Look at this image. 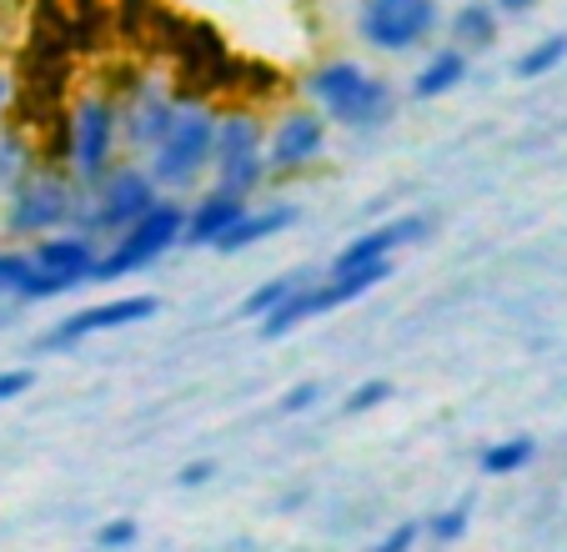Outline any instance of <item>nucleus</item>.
I'll use <instances>...</instances> for the list:
<instances>
[{"label":"nucleus","instance_id":"obj_24","mask_svg":"<svg viewBox=\"0 0 567 552\" xmlns=\"http://www.w3.org/2000/svg\"><path fill=\"white\" fill-rule=\"evenodd\" d=\"M25 272H31V262L16 252H0V292H21Z\"/></svg>","mask_w":567,"mask_h":552},{"label":"nucleus","instance_id":"obj_22","mask_svg":"<svg viewBox=\"0 0 567 552\" xmlns=\"http://www.w3.org/2000/svg\"><path fill=\"white\" fill-rule=\"evenodd\" d=\"M467 518H472V502H457V508L437 512V518H432V538H442V542L462 538V532H467Z\"/></svg>","mask_w":567,"mask_h":552},{"label":"nucleus","instance_id":"obj_20","mask_svg":"<svg viewBox=\"0 0 567 552\" xmlns=\"http://www.w3.org/2000/svg\"><path fill=\"white\" fill-rule=\"evenodd\" d=\"M301 282H307V276H277V282H267L261 292H251V297L241 301V317H267V311L281 307V301H287Z\"/></svg>","mask_w":567,"mask_h":552},{"label":"nucleus","instance_id":"obj_26","mask_svg":"<svg viewBox=\"0 0 567 552\" xmlns=\"http://www.w3.org/2000/svg\"><path fill=\"white\" fill-rule=\"evenodd\" d=\"M96 542H101V548H131V542H136V522H131V518L106 522V528L96 532Z\"/></svg>","mask_w":567,"mask_h":552},{"label":"nucleus","instance_id":"obj_3","mask_svg":"<svg viewBox=\"0 0 567 552\" xmlns=\"http://www.w3.org/2000/svg\"><path fill=\"white\" fill-rule=\"evenodd\" d=\"M182 226H186V206L156 202L146 216H136L126 232H116V246H111V252L96 262V282H116V276L151 266L161 252H166V246L182 242Z\"/></svg>","mask_w":567,"mask_h":552},{"label":"nucleus","instance_id":"obj_30","mask_svg":"<svg viewBox=\"0 0 567 552\" xmlns=\"http://www.w3.org/2000/svg\"><path fill=\"white\" fill-rule=\"evenodd\" d=\"M497 11H507V16H523V11H533L537 0H493Z\"/></svg>","mask_w":567,"mask_h":552},{"label":"nucleus","instance_id":"obj_19","mask_svg":"<svg viewBox=\"0 0 567 552\" xmlns=\"http://www.w3.org/2000/svg\"><path fill=\"white\" fill-rule=\"evenodd\" d=\"M563 61H567V35H547V41H537L527 55H517V75H523V81H537V75L557 71Z\"/></svg>","mask_w":567,"mask_h":552},{"label":"nucleus","instance_id":"obj_12","mask_svg":"<svg viewBox=\"0 0 567 552\" xmlns=\"http://www.w3.org/2000/svg\"><path fill=\"white\" fill-rule=\"evenodd\" d=\"M422 236H427V216H417V212L396 216V222H386V226H377V232L347 242L342 252H337L332 272H352V266H367V262H392L396 246H412V242H422Z\"/></svg>","mask_w":567,"mask_h":552},{"label":"nucleus","instance_id":"obj_29","mask_svg":"<svg viewBox=\"0 0 567 552\" xmlns=\"http://www.w3.org/2000/svg\"><path fill=\"white\" fill-rule=\"evenodd\" d=\"M31 387H35V377L21 372V367H16V372H0V402H11V397L31 392Z\"/></svg>","mask_w":567,"mask_h":552},{"label":"nucleus","instance_id":"obj_18","mask_svg":"<svg viewBox=\"0 0 567 552\" xmlns=\"http://www.w3.org/2000/svg\"><path fill=\"white\" fill-rule=\"evenodd\" d=\"M533 437H507V442H497V447H482V472L487 478H507V472H517V468H527L533 462Z\"/></svg>","mask_w":567,"mask_h":552},{"label":"nucleus","instance_id":"obj_21","mask_svg":"<svg viewBox=\"0 0 567 552\" xmlns=\"http://www.w3.org/2000/svg\"><path fill=\"white\" fill-rule=\"evenodd\" d=\"M386 397H392V382H382V377H372V382H362V387H352V392H347L342 412H347V417H357V412H372V407H382Z\"/></svg>","mask_w":567,"mask_h":552},{"label":"nucleus","instance_id":"obj_10","mask_svg":"<svg viewBox=\"0 0 567 552\" xmlns=\"http://www.w3.org/2000/svg\"><path fill=\"white\" fill-rule=\"evenodd\" d=\"M327 146V121L311 111H287L267 141V171H301Z\"/></svg>","mask_w":567,"mask_h":552},{"label":"nucleus","instance_id":"obj_28","mask_svg":"<svg viewBox=\"0 0 567 552\" xmlns=\"http://www.w3.org/2000/svg\"><path fill=\"white\" fill-rule=\"evenodd\" d=\"M216 478V462H206V457H196V462H186L182 472H176V488H202V482Z\"/></svg>","mask_w":567,"mask_h":552},{"label":"nucleus","instance_id":"obj_14","mask_svg":"<svg viewBox=\"0 0 567 552\" xmlns=\"http://www.w3.org/2000/svg\"><path fill=\"white\" fill-rule=\"evenodd\" d=\"M176 101L161 91V85H136V101H131L126 111H121V121H126V141H136V146H156V136L166 131V121H172Z\"/></svg>","mask_w":567,"mask_h":552},{"label":"nucleus","instance_id":"obj_15","mask_svg":"<svg viewBox=\"0 0 567 552\" xmlns=\"http://www.w3.org/2000/svg\"><path fill=\"white\" fill-rule=\"evenodd\" d=\"M297 222V206H267V212H241V222L231 226V232L216 242V252H247V246H257V242H267V236H277V232H287V226Z\"/></svg>","mask_w":567,"mask_h":552},{"label":"nucleus","instance_id":"obj_1","mask_svg":"<svg viewBox=\"0 0 567 552\" xmlns=\"http://www.w3.org/2000/svg\"><path fill=\"white\" fill-rule=\"evenodd\" d=\"M307 96L317 101V111L337 126L352 131H377L392 121L396 96L382 75H367L357 61H327L307 75Z\"/></svg>","mask_w":567,"mask_h":552},{"label":"nucleus","instance_id":"obj_17","mask_svg":"<svg viewBox=\"0 0 567 552\" xmlns=\"http://www.w3.org/2000/svg\"><path fill=\"white\" fill-rule=\"evenodd\" d=\"M462 75H467V51L447 45V51H437L417 71V81H412V96H417V101H437V96H447L452 85H462Z\"/></svg>","mask_w":567,"mask_h":552},{"label":"nucleus","instance_id":"obj_11","mask_svg":"<svg viewBox=\"0 0 567 552\" xmlns=\"http://www.w3.org/2000/svg\"><path fill=\"white\" fill-rule=\"evenodd\" d=\"M25 262H31V272L55 276V282L71 292L96 276L101 256H96V236H41V246H35Z\"/></svg>","mask_w":567,"mask_h":552},{"label":"nucleus","instance_id":"obj_25","mask_svg":"<svg viewBox=\"0 0 567 552\" xmlns=\"http://www.w3.org/2000/svg\"><path fill=\"white\" fill-rule=\"evenodd\" d=\"M417 538H422L417 522H402V528H392L382 542H377V552H412L417 548Z\"/></svg>","mask_w":567,"mask_h":552},{"label":"nucleus","instance_id":"obj_31","mask_svg":"<svg viewBox=\"0 0 567 552\" xmlns=\"http://www.w3.org/2000/svg\"><path fill=\"white\" fill-rule=\"evenodd\" d=\"M11 96H16V85H11V75H6V71H0V111H6V106H11Z\"/></svg>","mask_w":567,"mask_h":552},{"label":"nucleus","instance_id":"obj_16","mask_svg":"<svg viewBox=\"0 0 567 552\" xmlns=\"http://www.w3.org/2000/svg\"><path fill=\"white\" fill-rule=\"evenodd\" d=\"M493 41H497V6H487V0L457 6V16H452V45L457 51H487Z\"/></svg>","mask_w":567,"mask_h":552},{"label":"nucleus","instance_id":"obj_13","mask_svg":"<svg viewBox=\"0 0 567 552\" xmlns=\"http://www.w3.org/2000/svg\"><path fill=\"white\" fill-rule=\"evenodd\" d=\"M247 202L241 196H226V192H212L206 202H196L186 212V226H182V246H216L236 222H241Z\"/></svg>","mask_w":567,"mask_h":552},{"label":"nucleus","instance_id":"obj_8","mask_svg":"<svg viewBox=\"0 0 567 552\" xmlns=\"http://www.w3.org/2000/svg\"><path fill=\"white\" fill-rule=\"evenodd\" d=\"M156 181L136 166H121L101 176V192L91 202V212L81 216V236H96V232H126L136 216H146L156 206Z\"/></svg>","mask_w":567,"mask_h":552},{"label":"nucleus","instance_id":"obj_5","mask_svg":"<svg viewBox=\"0 0 567 552\" xmlns=\"http://www.w3.org/2000/svg\"><path fill=\"white\" fill-rule=\"evenodd\" d=\"M357 31L372 51H412L437 31V0H362Z\"/></svg>","mask_w":567,"mask_h":552},{"label":"nucleus","instance_id":"obj_27","mask_svg":"<svg viewBox=\"0 0 567 552\" xmlns=\"http://www.w3.org/2000/svg\"><path fill=\"white\" fill-rule=\"evenodd\" d=\"M16 176H21V141L0 136V186H6V181H16Z\"/></svg>","mask_w":567,"mask_h":552},{"label":"nucleus","instance_id":"obj_2","mask_svg":"<svg viewBox=\"0 0 567 552\" xmlns=\"http://www.w3.org/2000/svg\"><path fill=\"white\" fill-rule=\"evenodd\" d=\"M212 146H216V116L202 101H182V106L172 111V121H166V131L156 136V146H151L146 176L156 181V186H166V192H182V186H192L206 171Z\"/></svg>","mask_w":567,"mask_h":552},{"label":"nucleus","instance_id":"obj_9","mask_svg":"<svg viewBox=\"0 0 567 552\" xmlns=\"http://www.w3.org/2000/svg\"><path fill=\"white\" fill-rule=\"evenodd\" d=\"M156 317V297H116V301H96V307L75 311L65 317L55 331H45L35 347L41 351H61V347H75L81 337H96V331H116V327H136V321H151Z\"/></svg>","mask_w":567,"mask_h":552},{"label":"nucleus","instance_id":"obj_7","mask_svg":"<svg viewBox=\"0 0 567 552\" xmlns=\"http://www.w3.org/2000/svg\"><path fill=\"white\" fill-rule=\"evenodd\" d=\"M116 136H121V111L116 101L106 96H81L71 111V171L86 186H96L106 176V161L116 151Z\"/></svg>","mask_w":567,"mask_h":552},{"label":"nucleus","instance_id":"obj_6","mask_svg":"<svg viewBox=\"0 0 567 552\" xmlns=\"http://www.w3.org/2000/svg\"><path fill=\"white\" fill-rule=\"evenodd\" d=\"M75 216V192L71 181L61 176V171H25L21 181H16L11 192V212H6V222H11V232H25V236H51L55 226H65Z\"/></svg>","mask_w":567,"mask_h":552},{"label":"nucleus","instance_id":"obj_23","mask_svg":"<svg viewBox=\"0 0 567 552\" xmlns=\"http://www.w3.org/2000/svg\"><path fill=\"white\" fill-rule=\"evenodd\" d=\"M317 402H321V382H297L281 392V412H307Z\"/></svg>","mask_w":567,"mask_h":552},{"label":"nucleus","instance_id":"obj_4","mask_svg":"<svg viewBox=\"0 0 567 552\" xmlns=\"http://www.w3.org/2000/svg\"><path fill=\"white\" fill-rule=\"evenodd\" d=\"M216 192L226 196H241L247 202L251 192L261 186V176H267V156H261V126L257 116H226L216 121Z\"/></svg>","mask_w":567,"mask_h":552}]
</instances>
